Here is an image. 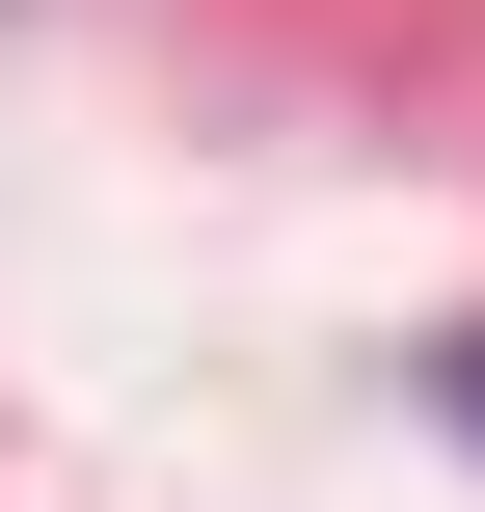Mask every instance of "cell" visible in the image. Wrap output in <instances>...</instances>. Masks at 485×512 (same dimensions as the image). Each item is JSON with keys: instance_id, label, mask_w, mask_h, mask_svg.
Here are the masks:
<instances>
[{"instance_id": "cell-1", "label": "cell", "mask_w": 485, "mask_h": 512, "mask_svg": "<svg viewBox=\"0 0 485 512\" xmlns=\"http://www.w3.org/2000/svg\"><path fill=\"white\" fill-rule=\"evenodd\" d=\"M432 378H459V432H485V324H459V351H432Z\"/></svg>"}]
</instances>
